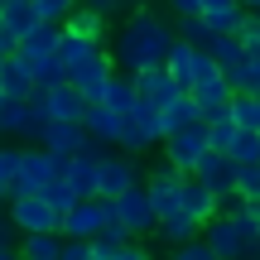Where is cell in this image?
<instances>
[{"label": "cell", "mask_w": 260, "mask_h": 260, "mask_svg": "<svg viewBox=\"0 0 260 260\" xmlns=\"http://www.w3.org/2000/svg\"><path fill=\"white\" fill-rule=\"evenodd\" d=\"M174 44H178V29H169L164 15H154V10H145V5H135L125 15V24L106 39V48H111V58H116L121 73L164 68L169 53H174Z\"/></svg>", "instance_id": "obj_1"}, {"label": "cell", "mask_w": 260, "mask_h": 260, "mask_svg": "<svg viewBox=\"0 0 260 260\" xmlns=\"http://www.w3.org/2000/svg\"><path fill=\"white\" fill-rule=\"evenodd\" d=\"M63 174H68V154H53V149H44V145H24L15 198L19 193H48L53 183H63Z\"/></svg>", "instance_id": "obj_2"}, {"label": "cell", "mask_w": 260, "mask_h": 260, "mask_svg": "<svg viewBox=\"0 0 260 260\" xmlns=\"http://www.w3.org/2000/svg\"><path fill=\"white\" fill-rule=\"evenodd\" d=\"M203 241L212 246L222 260H255V251H260V241L246 232V222L236 212H217L212 222L203 226Z\"/></svg>", "instance_id": "obj_3"}, {"label": "cell", "mask_w": 260, "mask_h": 260, "mask_svg": "<svg viewBox=\"0 0 260 260\" xmlns=\"http://www.w3.org/2000/svg\"><path fill=\"white\" fill-rule=\"evenodd\" d=\"M164 145V106L154 102H135L125 116V135H121V149L125 154H145V149Z\"/></svg>", "instance_id": "obj_4"}, {"label": "cell", "mask_w": 260, "mask_h": 260, "mask_svg": "<svg viewBox=\"0 0 260 260\" xmlns=\"http://www.w3.org/2000/svg\"><path fill=\"white\" fill-rule=\"evenodd\" d=\"M10 222H15L19 236H34V232H63V212L48 203L44 193H19L10 203Z\"/></svg>", "instance_id": "obj_5"}, {"label": "cell", "mask_w": 260, "mask_h": 260, "mask_svg": "<svg viewBox=\"0 0 260 260\" xmlns=\"http://www.w3.org/2000/svg\"><path fill=\"white\" fill-rule=\"evenodd\" d=\"M111 222H116V212H111L106 198H82V203L63 217V236L68 241H96V236H106Z\"/></svg>", "instance_id": "obj_6"}, {"label": "cell", "mask_w": 260, "mask_h": 260, "mask_svg": "<svg viewBox=\"0 0 260 260\" xmlns=\"http://www.w3.org/2000/svg\"><path fill=\"white\" fill-rule=\"evenodd\" d=\"M111 212H116V222L130 232V241H140V236H154V232H159V212H154V203H149L145 183H140V188H130L125 198H116V203H111Z\"/></svg>", "instance_id": "obj_7"}, {"label": "cell", "mask_w": 260, "mask_h": 260, "mask_svg": "<svg viewBox=\"0 0 260 260\" xmlns=\"http://www.w3.org/2000/svg\"><path fill=\"white\" fill-rule=\"evenodd\" d=\"M34 106L48 116V121H82V125H87V111H92V102H87L73 82L39 87V92H34Z\"/></svg>", "instance_id": "obj_8"}, {"label": "cell", "mask_w": 260, "mask_h": 260, "mask_svg": "<svg viewBox=\"0 0 260 260\" xmlns=\"http://www.w3.org/2000/svg\"><path fill=\"white\" fill-rule=\"evenodd\" d=\"M116 73H121V68H116L111 48H96V53L87 58L82 68H73V73H68V82H73L77 92H82L87 102L96 106V102H102V96H106V87H111V77H116Z\"/></svg>", "instance_id": "obj_9"}, {"label": "cell", "mask_w": 260, "mask_h": 260, "mask_svg": "<svg viewBox=\"0 0 260 260\" xmlns=\"http://www.w3.org/2000/svg\"><path fill=\"white\" fill-rule=\"evenodd\" d=\"M203 154H212L207 121H203V125H188V130H178V135H169V140H164V164L183 169V174H193V169L203 164Z\"/></svg>", "instance_id": "obj_10"}, {"label": "cell", "mask_w": 260, "mask_h": 260, "mask_svg": "<svg viewBox=\"0 0 260 260\" xmlns=\"http://www.w3.org/2000/svg\"><path fill=\"white\" fill-rule=\"evenodd\" d=\"M44 125H48V116L34 102H5L0 106V140H34L39 145Z\"/></svg>", "instance_id": "obj_11"}, {"label": "cell", "mask_w": 260, "mask_h": 260, "mask_svg": "<svg viewBox=\"0 0 260 260\" xmlns=\"http://www.w3.org/2000/svg\"><path fill=\"white\" fill-rule=\"evenodd\" d=\"M183 169H174V164H159V169H149L145 174V193H149V203H154V212H159V222H164L169 212H178V198H183Z\"/></svg>", "instance_id": "obj_12"}, {"label": "cell", "mask_w": 260, "mask_h": 260, "mask_svg": "<svg viewBox=\"0 0 260 260\" xmlns=\"http://www.w3.org/2000/svg\"><path fill=\"white\" fill-rule=\"evenodd\" d=\"M145 183V174H140V159L135 154H106L102 159V198L106 203H116V198H125L130 188Z\"/></svg>", "instance_id": "obj_13"}, {"label": "cell", "mask_w": 260, "mask_h": 260, "mask_svg": "<svg viewBox=\"0 0 260 260\" xmlns=\"http://www.w3.org/2000/svg\"><path fill=\"white\" fill-rule=\"evenodd\" d=\"M135 87H140V102H154V106H174L183 92V82H178L169 68H145V73H135Z\"/></svg>", "instance_id": "obj_14"}, {"label": "cell", "mask_w": 260, "mask_h": 260, "mask_svg": "<svg viewBox=\"0 0 260 260\" xmlns=\"http://www.w3.org/2000/svg\"><path fill=\"white\" fill-rule=\"evenodd\" d=\"M39 145L44 149H53V154H82L87 145H92V135H87V125L82 121H48L44 125V135H39Z\"/></svg>", "instance_id": "obj_15"}, {"label": "cell", "mask_w": 260, "mask_h": 260, "mask_svg": "<svg viewBox=\"0 0 260 260\" xmlns=\"http://www.w3.org/2000/svg\"><path fill=\"white\" fill-rule=\"evenodd\" d=\"M178 207H183V212H193L198 222H212V217L222 212V193H217V188H207L198 174H188V178H183V198H178Z\"/></svg>", "instance_id": "obj_16"}, {"label": "cell", "mask_w": 260, "mask_h": 260, "mask_svg": "<svg viewBox=\"0 0 260 260\" xmlns=\"http://www.w3.org/2000/svg\"><path fill=\"white\" fill-rule=\"evenodd\" d=\"M63 183L73 188L77 198H102V159H92V154H73V159H68Z\"/></svg>", "instance_id": "obj_17"}, {"label": "cell", "mask_w": 260, "mask_h": 260, "mask_svg": "<svg viewBox=\"0 0 260 260\" xmlns=\"http://www.w3.org/2000/svg\"><path fill=\"white\" fill-rule=\"evenodd\" d=\"M39 24H44V15H39L34 0H5V5H0V29H5L10 39H29Z\"/></svg>", "instance_id": "obj_18"}, {"label": "cell", "mask_w": 260, "mask_h": 260, "mask_svg": "<svg viewBox=\"0 0 260 260\" xmlns=\"http://www.w3.org/2000/svg\"><path fill=\"white\" fill-rule=\"evenodd\" d=\"M0 82H5V96L10 102H34V92H39V77H34V68L24 63V58H10L5 68H0Z\"/></svg>", "instance_id": "obj_19"}, {"label": "cell", "mask_w": 260, "mask_h": 260, "mask_svg": "<svg viewBox=\"0 0 260 260\" xmlns=\"http://www.w3.org/2000/svg\"><path fill=\"white\" fill-rule=\"evenodd\" d=\"M203 53H207V48L183 44V39H178V44H174V53H169V63H164V68L178 77V82H183V92H193V87H198V73H203Z\"/></svg>", "instance_id": "obj_20"}, {"label": "cell", "mask_w": 260, "mask_h": 260, "mask_svg": "<svg viewBox=\"0 0 260 260\" xmlns=\"http://www.w3.org/2000/svg\"><path fill=\"white\" fill-rule=\"evenodd\" d=\"M188 96H193V102L203 106L207 116H212V111H226V106L236 102V87L226 82V73H217V77H203V82H198Z\"/></svg>", "instance_id": "obj_21"}, {"label": "cell", "mask_w": 260, "mask_h": 260, "mask_svg": "<svg viewBox=\"0 0 260 260\" xmlns=\"http://www.w3.org/2000/svg\"><path fill=\"white\" fill-rule=\"evenodd\" d=\"M203 226H207V222H198L193 212H183V207H178V212H169L164 222H159L154 236H159L164 246H188V241H198V236H203Z\"/></svg>", "instance_id": "obj_22"}, {"label": "cell", "mask_w": 260, "mask_h": 260, "mask_svg": "<svg viewBox=\"0 0 260 260\" xmlns=\"http://www.w3.org/2000/svg\"><path fill=\"white\" fill-rule=\"evenodd\" d=\"M198 178H203L207 188H217V193H236V164H232V154H203V164L193 169Z\"/></svg>", "instance_id": "obj_23"}, {"label": "cell", "mask_w": 260, "mask_h": 260, "mask_svg": "<svg viewBox=\"0 0 260 260\" xmlns=\"http://www.w3.org/2000/svg\"><path fill=\"white\" fill-rule=\"evenodd\" d=\"M87 135H92V140H102V145H121V135H125V116L96 102L92 111H87Z\"/></svg>", "instance_id": "obj_24"}, {"label": "cell", "mask_w": 260, "mask_h": 260, "mask_svg": "<svg viewBox=\"0 0 260 260\" xmlns=\"http://www.w3.org/2000/svg\"><path fill=\"white\" fill-rule=\"evenodd\" d=\"M19 159H24V145H15V140H0V207H10V203H15Z\"/></svg>", "instance_id": "obj_25"}, {"label": "cell", "mask_w": 260, "mask_h": 260, "mask_svg": "<svg viewBox=\"0 0 260 260\" xmlns=\"http://www.w3.org/2000/svg\"><path fill=\"white\" fill-rule=\"evenodd\" d=\"M68 236L63 232H34V236H19V255L24 260H63Z\"/></svg>", "instance_id": "obj_26"}, {"label": "cell", "mask_w": 260, "mask_h": 260, "mask_svg": "<svg viewBox=\"0 0 260 260\" xmlns=\"http://www.w3.org/2000/svg\"><path fill=\"white\" fill-rule=\"evenodd\" d=\"M207 121V111L193 102V96H178L174 106H164V140L169 135H178V130H188V125H203Z\"/></svg>", "instance_id": "obj_27"}, {"label": "cell", "mask_w": 260, "mask_h": 260, "mask_svg": "<svg viewBox=\"0 0 260 260\" xmlns=\"http://www.w3.org/2000/svg\"><path fill=\"white\" fill-rule=\"evenodd\" d=\"M63 29H73V34H82V39H92V44H106V15L102 10H92V5H77L73 15H68V24Z\"/></svg>", "instance_id": "obj_28"}, {"label": "cell", "mask_w": 260, "mask_h": 260, "mask_svg": "<svg viewBox=\"0 0 260 260\" xmlns=\"http://www.w3.org/2000/svg\"><path fill=\"white\" fill-rule=\"evenodd\" d=\"M236 135H241V125H236L232 106H226V111H212V116H207V140H212V149H217V154H232Z\"/></svg>", "instance_id": "obj_29"}, {"label": "cell", "mask_w": 260, "mask_h": 260, "mask_svg": "<svg viewBox=\"0 0 260 260\" xmlns=\"http://www.w3.org/2000/svg\"><path fill=\"white\" fill-rule=\"evenodd\" d=\"M135 102H140L135 73H116V77H111V87H106V96H102V106H111V111L130 116V106H135Z\"/></svg>", "instance_id": "obj_30"}, {"label": "cell", "mask_w": 260, "mask_h": 260, "mask_svg": "<svg viewBox=\"0 0 260 260\" xmlns=\"http://www.w3.org/2000/svg\"><path fill=\"white\" fill-rule=\"evenodd\" d=\"M226 82L246 96H260V53H246L241 63H232L226 68Z\"/></svg>", "instance_id": "obj_31"}, {"label": "cell", "mask_w": 260, "mask_h": 260, "mask_svg": "<svg viewBox=\"0 0 260 260\" xmlns=\"http://www.w3.org/2000/svg\"><path fill=\"white\" fill-rule=\"evenodd\" d=\"M96 48H106V44H92V39H82V34H73V29H63V44H58V58H63V68L73 73V68H82L87 58L96 53Z\"/></svg>", "instance_id": "obj_32"}, {"label": "cell", "mask_w": 260, "mask_h": 260, "mask_svg": "<svg viewBox=\"0 0 260 260\" xmlns=\"http://www.w3.org/2000/svg\"><path fill=\"white\" fill-rule=\"evenodd\" d=\"M207 53L217 58L222 68H232V63H241L251 48H246V39L241 34H212V44H207Z\"/></svg>", "instance_id": "obj_33"}, {"label": "cell", "mask_w": 260, "mask_h": 260, "mask_svg": "<svg viewBox=\"0 0 260 260\" xmlns=\"http://www.w3.org/2000/svg\"><path fill=\"white\" fill-rule=\"evenodd\" d=\"M232 164H236V169H241V164H260V130H241V135H236Z\"/></svg>", "instance_id": "obj_34"}, {"label": "cell", "mask_w": 260, "mask_h": 260, "mask_svg": "<svg viewBox=\"0 0 260 260\" xmlns=\"http://www.w3.org/2000/svg\"><path fill=\"white\" fill-rule=\"evenodd\" d=\"M178 39H183V44L207 48V44H212V29H207V19H203V15H183V19H178Z\"/></svg>", "instance_id": "obj_35"}, {"label": "cell", "mask_w": 260, "mask_h": 260, "mask_svg": "<svg viewBox=\"0 0 260 260\" xmlns=\"http://www.w3.org/2000/svg\"><path fill=\"white\" fill-rule=\"evenodd\" d=\"M232 116H236V125H241V130H260V96H246V92H236V102H232Z\"/></svg>", "instance_id": "obj_36"}, {"label": "cell", "mask_w": 260, "mask_h": 260, "mask_svg": "<svg viewBox=\"0 0 260 260\" xmlns=\"http://www.w3.org/2000/svg\"><path fill=\"white\" fill-rule=\"evenodd\" d=\"M236 193L246 203H260V164H241L236 169Z\"/></svg>", "instance_id": "obj_37"}, {"label": "cell", "mask_w": 260, "mask_h": 260, "mask_svg": "<svg viewBox=\"0 0 260 260\" xmlns=\"http://www.w3.org/2000/svg\"><path fill=\"white\" fill-rule=\"evenodd\" d=\"M39 15H44V24H68V15H73L82 0H34Z\"/></svg>", "instance_id": "obj_38"}, {"label": "cell", "mask_w": 260, "mask_h": 260, "mask_svg": "<svg viewBox=\"0 0 260 260\" xmlns=\"http://www.w3.org/2000/svg\"><path fill=\"white\" fill-rule=\"evenodd\" d=\"M169 260H222V255L198 236V241H188V246H169Z\"/></svg>", "instance_id": "obj_39"}, {"label": "cell", "mask_w": 260, "mask_h": 260, "mask_svg": "<svg viewBox=\"0 0 260 260\" xmlns=\"http://www.w3.org/2000/svg\"><path fill=\"white\" fill-rule=\"evenodd\" d=\"M44 198H48V203H53V207H58V212H63V217L73 212L77 203H82V198H77V193H73V188H68V183H53V188H48Z\"/></svg>", "instance_id": "obj_40"}, {"label": "cell", "mask_w": 260, "mask_h": 260, "mask_svg": "<svg viewBox=\"0 0 260 260\" xmlns=\"http://www.w3.org/2000/svg\"><path fill=\"white\" fill-rule=\"evenodd\" d=\"M92 251H96V241H68L63 260H92Z\"/></svg>", "instance_id": "obj_41"}, {"label": "cell", "mask_w": 260, "mask_h": 260, "mask_svg": "<svg viewBox=\"0 0 260 260\" xmlns=\"http://www.w3.org/2000/svg\"><path fill=\"white\" fill-rule=\"evenodd\" d=\"M82 5H92V10H102V15L111 19V15H121V10H130V5H135V0H82Z\"/></svg>", "instance_id": "obj_42"}, {"label": "cell", "mask_w": 260, "mask_h": 260, "mask_svg": "<svg viewBox=\"0 0 260 260\" xmlns=\"http://www.w3.org/2000/svg\"><path fill=\"white\" fill-rule=\"evenodd\" d=\"M169 10H174L178 19L183 15H203V0H169Z\"/></svg>", "instance_id": "obj_43"}, {"label": "cell", "mask_w": 260, "mask_h": 260, "mask_svg": "<svg viewBox=\"0 0 260 260\" xmlns=\"http://www.w3.org/2000/svg\"><path fill=\"white\" fill-rule=\"evenodd\" d=\"M246 48H251V53H260V15H251V24H246Z\"/></svg>", "instance_id": "obj_44"}, {"label": "cell", "mask_w": 260, "mask_h": 260, "mask_svg": "<svg viewBox=\"0 0 260 260\" xmlns=\"http://www.w3.org/2000/svg\"><path fill=\"white\" fill-rule=\"evenodd\" d=\"M15 53H19V39H10L5 29H0V68H5V63H10Z\"/></svg>", "instance_id": "obj_45"}, {"label": "cell", "mask_w": 260, "mask_h": 260, "mask_svg": "<svg viewBox=\"0 0 260 260\" xmlns=\"http://www.w3.org/2000/svg\"><path fill=\"white\" fill-rule=\"evenodd\" d=\"M121 260H154V255H149L140 241H125V246H121Z\"/></svg>", "instance_id": "obj_46"}, {"label": "cell", "mask_w": 260, "mask_h": 260, "mask_svg": "<svg viewBox=\"0 0 260 260\" xmlns=\"http://www.w3.org/2000/svg\"><path fill=\"white\" fill-rule=\"evenodd\" d=\"M0 260H24V255H19L15 241H0Z\"/></svg>", "instance_id": "obj_47"}, {"label": "cell", "mask_w": 260, "mask_h": 260, "mask_svg": "<svg viewBox=\"0 0 260 260\" xmlns=\"http://www.w3.org/2000/svg\"><path fill=\"white\" fill-rule=\"evenodd\" d=\"M241 5H246V10H255V15H260V0H241Z\"/></svg>", "instance_id": "obj_48"}, {"label": "cell", "mask_w": 260, "mask_h": 260, "mask_svg": "<svg viewBox=\"0 0 260 260\" xmlns=\"http://www.w3.org/2000/svg\"><path fill=\"white\" fill-rule=\"evenodd\" d=\"M5 102H10V96H5V82H0V106H5Z\"/></svg>", "instance_id": "obj_49"}, {"label": "cell", "mask_w": 260, "mask_h": 260, "mask_svg": "<svg viewBox=\"0 0 260 260\" xmlns=\"http://www.w3.org/2000/svg\"><path fill=\"white\" fill-rule=\"evenodd\" d=\"M255 260H260V251H255Z\"/></svg>", "instance_id": "obj_50"}, {"label": "cell", "mask_w": 260, "mask_h": 260, "mask_svg": "<svg viewBox=\"0 0 260 260\" xmlns=\"http://www.w3.org/2000/svg\"><path fill=\"white\" fill-rule=\"evenodd\" d=\"M0 5H5V0H0Z\"/></svg>", "instance_id": "obj_51"}]
</instances>
